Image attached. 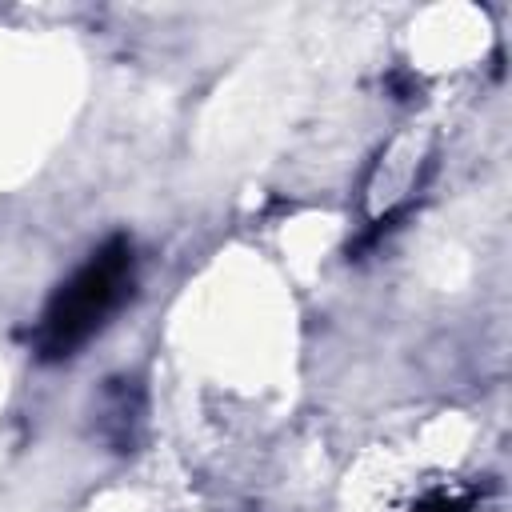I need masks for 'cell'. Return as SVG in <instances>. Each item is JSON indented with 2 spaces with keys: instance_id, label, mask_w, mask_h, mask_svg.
<instances>
[{
  "instance_id": "obj_1",
  "label": "cell",
  "mask_w": 512,
  "mask_h": 512,
  "mask_svg": "<svg viewBox=\"0 0 512 512\" xmlns=\"http://www.w3.org/2000/svg\"><path fill=\"white\" fill-rule=\"evenodd\" d=\"M136 288V248L128 236L104 240L44 304L32 328V352L44 364L72 360L108 320L128 304Z\"/></svg>"
},
{
  "instance_id": "obj_2",
  "label": "cell",
  "mask_w": 512,
  "mask_h": 512,
  "mask_svg": "<svg viewBox=\"0 0 512 512\" xmlns=\"http://www.w3.org/2000/svg\"><path fill=\"white\" fill-rule=\"evenodd\" d=\"M140 420H144V392H140V384L132 376H112L100 388V400H96V428H100V436L116 452H128L136 444Z\"/></svg>"
},
{
  "instance_id": "obj_3",
  "label": "cell",
  "mask_w": 512,
  "mask_h": 512,
  "mask_svg": "<svg viewBox=\"0 0 512 512\" xmlns=\"http://www.w3.org/2000/svg\"><path fill=\"white\" fill-rule=\"evenodd\" d=\"M416 512H468V504H456V500H436V504H424Z\"/></svg>"
}]
</instances>
